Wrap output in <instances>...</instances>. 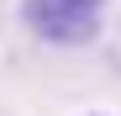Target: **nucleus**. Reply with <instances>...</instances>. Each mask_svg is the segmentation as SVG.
Masks as SVG:
<instances>
[{
    "mask_svg": "<svg viewBox=\"0 0 121 116\" xmlns=\"http://www.w3.org/2000/svg\"><path fill=\"white\" fill-rule=\"evenodd\" d=\"M90 116H105V111H90Z\"/></svg>",
    "mask_w": 121,
    "mask_h": 116,
    "instance_id": "nucleus-2",
    "label": "nucleus"
},
{
    "mask_svg": "<svg viewBox=\"0 0 121 116\" xmlns=\"http://www.w3.org/2000/svg\"><path fill=\"white\" fill-rule=\"evenodd\" d=\"M95 5H105V0H95Z\"/></svg>",
    "mask_w": 121,
    "mask_h": 116,
    "instance_id": "nucleus-3",
    "label": "nucleus"
},
{
    "mask_svg": "<svg viewBox=\"0 0 121 116\" xmlns=\"http://www.w3.org/2000/svg\"><path fill=\"white\" fill-rule=\"evenodd\" d=\"M21 21L37 42L84 48L100 37V5L95 0H21Z\"/></svg>",
    "mask_w": 121,
    "mask_h": 116,
    "instance_id": "nucleus-1",
    "label": "nucleus"
}]
</instances>
